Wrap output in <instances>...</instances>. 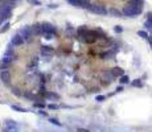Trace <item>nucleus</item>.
<instances>
[{
  "label": "nucleus",
  "instance_id": "obj_25",
  "mask_svg": "<svg viewBox=\"0 0 152 132\" xmlns=\"http://www.w3.org/2000/svg\"><path fill=\"white\" fill-rule=\"evenodd\" d=\"M48 107L50 108V110H56V108H58V106H57V104H49Z\"/></svg>",
  "mask_w": 152,
  "mask_h": 132
},
{
  "label": "nucleus",
  "instance_id": "obj_1",
  "mask_svg": "<svg viewBox=\"0 0 152 132\" xmlns=\"http://www.w3.org/2000/svg\"><path fill=\"white\" fill-rule=\"evenodd\" d=\"M143 0H130L127 5L123 8V16L126 17H136L142 13L143 11Z\"/></svg>",
  "mask_w": 152,
  "mask_h": 132
},
{
  "label": "nucleus",
  "instance_id": "obj_23",
  "mask_svg": "<svg viewBox=\"0 0 152 132\" xmlns=\"http://www.w3.org/2000/svg\"><path fill=\"white\" fill-rule=\"evenodd\" d=\"M114 31H115V32H118V33H121V32L123 31V29H122V28H121V26H119V25H116L115 28H114Z\"/></svg>",
  "mask_w": 152,
  "mask_h": 132
},
{
  "label": "nucleus",
  "instance_id": "obj_5",
  "mask_svg": "<svg viewBox=\"0 0 152 132\" xmlns=\"http://www.w3.org/2000/svg\"><path fill=\"white\" fill-rule=\"evenodd\" d=\"M4 132H19V125H17L16 122L13 120H7L4 123V128H3Z\"/></svg>",
  "mask_w": 152,
  "mask_h": 132
},
{
  "label": "nucleus",
  "instance_id": "obj_7",
  "mask_svg": "<svg viewBox=\"0 0 152 132\" xmlns=\"http://www.w3.org/2000/svg\"><path fill=\"white\" fill-rule=\"evenodd\" d=\"M20 36L24 39V41H29L31 37L33 36V32H32V26H27V28H23L19 31Z\"/></svg>",
  "mask_w": 152,
  "mask_h": 132
},
{
  "label": "nucleus",
  "instance_id": "obj_22",
  "mask_svg": "<svg viewBox=\"0 0 152 132\" xmlns=\"http://www.w3.org/2000/svg\"><path fill=\"white\" fill-rule=\"evenodd\" d=\"M49 122H50L52 124H54V125H61V123H58V122H57V120H56L54 118H50V119H49Z\"/></svg>",
  "mask_w": 152,
  "mask_h": 132
},
{
  "label": "nucleus",
  "instance_id": "obj_10",
  "mask_svg": "<svg viewBox=\"0 0 152 132\" xmlns=\"http://www.w3.org/2000/svg\"><path fill=\"white\" fill-rule=\"evenodd\" d=\"M0 78H1V81L4 82L5 85H7V83H10V78H11V75H10V73H8V71L3 70V71L0 73Z\"/></svg>",
  "mask_w": 152,
  "mask_h": 132
},
{
  "label": "nucleus",
  "instance_id": "obj_18",
  "mask_svg": "<svg viewBox=\"0 0 152 132\" xmlns=\"http://www.w3.org/2000/svg\"><path fill=\"white\" fill-rule=\"evenodd\" d=\"M12 110H16V111H19V112H25V108H23V107H17V106H12Z\"/></svg>",
  "mask_w": 152,
  "mask_h": 132
},
{
  "label": "nucleus",
  "instance_id": "obj_13",
  "mask_svg": "<svg viewBox=\"0 0 152 132\" xmlns=\"http://www.w3.org/2000/svg\"><path fill=\"white\" fill-rule=\"evenodd\" d=\"M111 73L114 74V77H122L123 75V70L119 69V67H115V69H111Z\"/></svg>",
  "mask_w": 152,
  "mask_h": 132
},
{
  "label": "nucleus",
  "instance_id": "obj_14",
  "mask_svg": "<svg viewBox=\"0 0 152 132\" xmlns=\"http://www.w3.org/2000/svg\"><path fill=\"white\" fill-rule=\"evenodd\" d=\"M41 53L44 55H49V54H52V53H53V49H50V46H42Z\"/></svg>",
  "mask_w": 152,
  "mask_h": 132
},
{
  "label": "nucleus",
  "instance_id": "obj_17",
  "mask_svg": "<svg viewBox=\"0 0 152 132\" xmlns=\"http://www.w3.org/2000/svg\"><path fill=\"white\" fill-rule=\"evenodd\" d=\"M28 3L32 5H41V1H40V0H28Z\"/></svg>",
  "mask_w": 152,
  "mask_h": 132
},
{
  "label": "nucleus",
  "instance_id": "obj_20",
  "mask_svg": "<svg viewBox=\"0 0 152 132\" xmlns=\"http://www.w3.org/2000/svg\"><path fill=\"white\" fill-rule=\"evenodd\" d=\"M121 83H128V77H127V75H122Z\"/></svg>",
  "mask_w": 152,
  "mask_h": 132
},
{
  "label": "nucleus",
  "instance_id": "obj_19",
  "mask_svg": "<svg viewBox=\"0 0 152 132\" xmlns=\"http://www.w3.org/2000/svg\"><path fill=\"white\" fill-rule=\"evenodd\" d=\"M114 55V52H109V53H104V54H102V57L106 58V60H109V57H113Z\"/></svg>",
  "mask_w": 152,
  "mask_h": 132
},
{
  "label": "nucleus",
  "instance_id": "obj_26",
  "mask_svg": "<svg viewBox=\"0 0 152 132\" xmlns=\"http://www.w3.org/2000/svg\"><path fill=\"white\" fill-rule=\"evenodd\" d=\"M134 86H142V83H140V81H135L134 82Z\"/></svg>",
  "mask_w": 152,
  "mask_h": 132
},
{
  "label": "nucleus",
  "instance_id": "obj_4",
  "mask_svg": "<svg viewBox=\"0 0 152 132\" xmlns=\"http://www.w3.org/2000/svg\"><path fill=\"white\" fill-rule=\"evenodd\" d=\"M11 15H12V8L7 7V5L0 4V24L4 23L7 19H10Z\"/></svg>",
  "mask_w": 152,
  "mask_h": 132
},
{
  "label": "nucleus",
  "instance_id": "obj_2",
  "mask_svg": "<svg viewBox=\"0 0 152 132\" xmlns=\"http://www.w3.org/2000/svg\"><path fill=\"white\" fill-rule=\"evenodd\" d=\"M87 9H89L91 13L99 15V16H104V15H107V12H109L104 5H102V4H91V3H90V5L87 7Z\"/></svg>",
  "mask_w": 152,
  "mask_h": 132
},
{
  "label": "nucleus",
  "instance_id": "obj_11",
  "mask_svg": "<svg viewBox=\"0 0 152 132\" xmlns=\"http://www.w3.org/2000/svg\"><path fill=\"white\" fill-rule=\"evenodd\" d=\"M144 26L147 29H150V31H152V12L147 13V20L144 23Z\"/></svg>",
  "mask_w": 152,
  "mask_h": 132
},
{
  "label": "nucleus",
  "instance_id": "obj_27",
  "mask_svg": "<svg viewBox=\"0 0 152 132\" xmlns=\"http://www.w3.org/2000/svg\"><path fill=\"white\" fill-rule=\"evenodd\" d=\"M78 132H89L87 130H82V128H78Z\"/></svg>",
  "mask_w": 152,
  "mask_h": 132
},
{
  "label": "nucleus",
  "instance_id": "obj_8",
  "mask_svg": "<svg viewBox=\"0 0 152 132\" xmlns=\"http://www.w3.org/2000/svg\"><path fill=\"white\" fill-rule=\"evenodd\" d=\"M23 42H24V39L20 36V33L15 34V36L12 37V41H11V44H12V45H21Z\"/></svg>",
  "mask_w": 152,
  "mask_h": 132
},
{
  "label": "nucleus",
  "instance_id": "obj_24",
  "mask_svg": "<svg viewBox=\"0 0 152 132\" xmlns=\"http://www.w3.org/2000/svg\"><path fill=\"white\" fill-rule=\"evenodd\" d=\"M97 101H98V102H103V101H104V96H103V95H98V96H97Z\"/></svg>",
  "mask_w": 152,
  "mask_h": 132
},
{
  "label": "nucleus",
  "instance_id": "obj_15",
  "mask_svg": "<svg viewBox=\"0 0 152 132\" xmlns=\"http://www.w3.org/2000/svg\"><path fill=\"white\" fill-rule=\"evenodd\" d=\"M110 13L113 15V16H115V17H122V15H123V12L118 11L116 8H111V9H110Z\"/></svg>",
  "mask_w": 152,
  "mask_h": 132
},
{
  "label": "nucleus",
  "instance_id": "obj_3",
  "mask_svg": "<svg viewBox=\"0 0 152 132\" xmlns=\"http://www.w3.org/2000/svg\"><path fill=\"white\" fill-rule=\"evenodd\" d=\"M41 31H42V34L46 37V39H52V37H54L56 34H57L56 28L52 24H48V23H45V24L41 25Z\"/></svg>",
  "mask_w": 152,
  "mask_h": 132
},
{
  "label": "nucleus",
  "instance_id": "obj_6",
  "mask_svg": "<svg viewBox=\"0 0 152 132\" xmlns=\"http://www.w3.org/2000/svg\"><path fill=\"white\" fill-rule=\"evenodd\" d=\"M66 1H68L70 5L75 7V8H86L87 9V7L90 5L89 0H66Z\"/></svg>",
  "mask_w": 152,
  "mask_h": 132
},
{
  "label": "nucleus",
  "instance_id": "obj_16",
  "mask_svg": "<svg viewBox=\"0 0 152 132\" xmlns=\"http://www.w3.org/2000/svg\"><path fill=\"white\" fill-rule=\"evenodd\" d=\"M138 36H140L142 39L148 40V33H147V32H144V31H138Z\"/></svg>",
  "mask_w": 152,
  "mask_h": 132
},
{
  "label": "nucleus",
  "instance_id": "obj_21",
  "mask_svg": "<svg viewBox=\"0 0 152 132\" xmlns=\"http://www.w3.org/2000/svg\"><path fill=\"white\" fill-rule=\"evenodd\" d=\"M8 28H10V23H5V24H4V26H3V28L0 29V32H1V33H3V32H5V31H7Z\"/></svg>",
  "mask_w": 152,
  "mask_h": 132
},
{
  "label": "nucleus",
  "instance_id": "obj_12",
  "mask_svg": "<svg viewBox=\"0 0 152 132\" xmlns=\"http://www.w3.org/2000/svg\"><path fill=\"white\" fill-rule=\"evenodd\" d=\"M0 4L7 5L10 8H15L16 7V0H0Z\"/></svg>",
  "mask_w": 152,
  "mask_h": 132
},
{
  "label": "nucleus",
  "instance_id": "obj_9",
  "mask_svg": "<svg viewBox=\"0 0 152 132\" xmlns=\"http://www.w3.org/2000/svg\"><path fill=\"white\" fill-rule=\"evenodd\" d=\"M44 98L45 99H50V101H58L60 99V96L57 95L56 93H44Z\"/></svg>",
  "mask_w": 152,
  "mask_h": 132
}]
</instances>
